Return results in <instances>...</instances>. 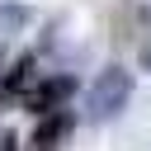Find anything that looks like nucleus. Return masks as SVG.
<instances>
[{"label": "nucleus", "mask_w": 151, "mask_h": 151, "mask_svg": "<svg viewBox=\"0 0 151 151\" xmlns=\"http://www.w3.org/2000/svg\"><path fill=\"white\" fill-rule=\"evenodd\" d=\"M127 99H132V71L109 66V71H99V80L90 85L85 109H90V118H94V123H109V118H118V113H123V104H127Z\"/></svg>", "instance_id": "nucleus-1"}, {"label": "nucleus", "mask_w": 151, "mask_h": 151, "mask_svg": "<svg viewBox=\"0 0 151 151\" xmlns=\"http://www.w3.org/2000/svg\"><path fill=\"white\" fill-rule=\"evenodd\" d=\"M71 90H76L71 76H52V80H42V85L28 94V109H33V113H57V109L71 99Z\"/></svg>", "instance_id": "nucleus-2"}, {"label": "nucleus", "mask_w": 151, "mask_h": 151, "mask_svg": "<svg viewBox=\"0 0 151 151\" xmlns=\"http://www.w3.org/2000/svg\"><path fill=\"white\" fill-rule=\"evenodd\" d=\"M66 132H71V113H42V123L33 127V151H57L61 142H66Z\"/></svg>", "instance_id": "nucleus-3"}, {"label": "nucleus", "mask_w": 151, "mask_h": 151, "mask_svg": "<svg viewBox=\"0 0 151 151\" xmlns=\"http://www.w3.org/2000/svg\"><path fill=\"white\" fill-rule=\"evenodd\" d=\"M24 19H28V9H19V5H5V9H0V33H9V28H19Z\"/></svg>", "instance_id": "nucleus-4"}, {"label": "nucleus", "mask_w": 151, "mask_h": 151, "mask_svg": "<svg viewBox=\"0 0 151 151\" xmlns=\"http://www.w3.org/2000/svg\"><path fill=\"white\" fill-rule=\"evenodd\" d=\"M142 61H146V66H151V47H146V52H142Z\"/></svg>", "instance_id": "nucleus-5"}, {"label": "nucleus", "mask_w": 151, "mask_h": 151, "mask_svg": "<svg viewBox=\"0 0 151 151\" xmlns=\"http://www.w3.org/2000/svg\"><path fill=\"white\" fill-rule=\"evenodd\" d=\"M146 14H151V9H146Z\"/></svg>", "instance_id": "nucleus-6"}]
</instances>
